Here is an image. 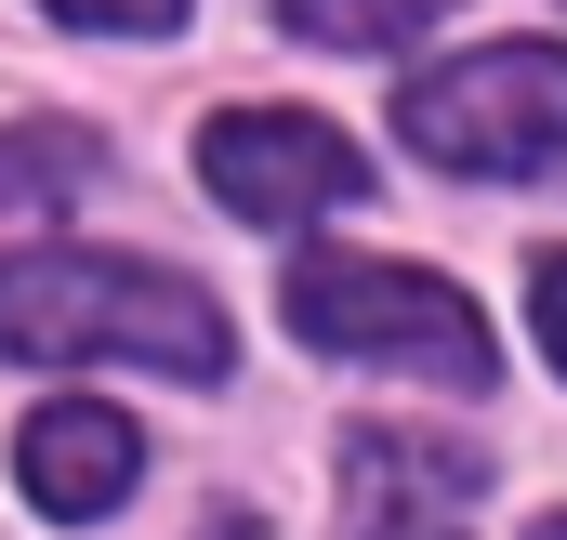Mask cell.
Segmentation results:
<instances>
[{"mask_svg":"<svg viewBox=\"0 0 567 540\" xmlns=\"http://www.w3.org/2000/svg\"><path fill=\"white\" fill-rule=\"evenodd\" d=\"M0 356L27 370H93V356H133L172 383H225V303L172 264L133 251H13L0 264Z\"/></svg>","mask_w":567,"mask_h":540,"instance_id":"1","label":"cell"},{"mask_svg":"<svg viewBox=\"0 0 567 540\" xmlns=\"http://www.w3.org/2000/svg\"><path fill=\"white\" fill-rule=\"evenodd\" d=\"M290 343H317V356H370V370H423V383H488L502 370V343H488V316L423 264H357V251H303L290 264Z\"/></svg>","mask_w":567,"mask_h":540,"instance_id":"2","label":"cell"},{"mask_svg":"<svg viewBox=\"0 0 567 540\" xmlns=\"http://www.w3.org/2000/svg\"><path fill=\"white\" fill-rule=\"evenodd\" d=\"M396 133L435 172H542V158H567V53L555 40L449 53L396 93Z\"/></svg>","mask_w":567,"mask_h":540,"instance_id":"3","label":"cell"},{"mask_svg":"<svg viewBox=\"0 0 567 540\" xmlns=\"http://www.w3.org/2000/svg\"><path fill=\"white\" fill-rule=\"evenodd\" d=\"M198 185L238 225H317V211H357L370 198L357 145L330 133V120H303V106H225L198 133Z\"/></svg>","mask_w":567,"mask_h":540,"instance_id":"4","label":"cell"},{"mask_svg":"<svg viewBox=\"0 0 567 540\" xmlns=\"http://www.w3.org/2000/svg\"><path fill=\"white\" fill-rule=\"evenodd\" d=\"M13 475H27V501H40V515L93 528V515H120V501H133L145 435L120 422V408H93V396H53L27 435H13Z\"/></svg>","mask_w":567,"mask_h":540,"instance_id":"5","label":"cell"},{"mask_svg":"<svg viewBox=\"0 0 567 540\" xmlns=\"http://www.w3.org/2000/svg\"><path fill=\"white\" fill-rule=\"evenodd\" d=\"M93 185V133L80 120H13L0 133V211H53Z\"/></svg>","mask_w":567,"mask_h":540,"instance_id":"6","label":"cell"},{"mask_svg":"<svg viewBox=\"0 0 567 540\" xmlns=\"http://www.w3.org/2000/svg\"><path fill=\"white\" fill-rule=\"evenodd\" d=\"M449 0H278L290 40H330V53H410Z\"/></svg>","mask_w":567,"mask_h":540,"instance_id":"7","label":"cell"},{"mask_svg":"<svg viewBox=\"0 0 567 540\" xmlns=\"http://www.w3.org/2000/svg\"><path fill=\"white\" fill-rule=\"evenodd\" d=\"M40 13H66V27H106V40H158V27H185V0H40Z\"/></svg>","mask_w":567,"mask_h":540,"instance_id":"8","label":"cell"},{"mask_svg":"<svg viewBox=\"0 0 567 540\" xmlns=\"http://www.w3.org/2000/svg\"><path fill=\"white\" fill-rule=\"evenodd\" d=\"M528 316H542V356L567 370V251H542V264H528Z\"/></svg>","mask_w":567,"mask_h":540,"instance_id":"9","label":"cell"},{"mask_svg":"<svg viewBox=\"0 0 567 540\" xmlns=\"http://www.w3.org/2000/svg\"><path fill=\"white\" fill-rule=\"evenodd\" d=\"M212 540H265V528H251V515H212Z\"/></svg>","mask_w":567,"mask_h":540,"instance_id":"10","label":"cell"},{"mask_svg":"<svg viewBox=\"0 0 567 540\" xmlns=\"http://www.w3.org/2000/svg\"><path fill=\"white\" fill-rule=\"evenodd\" d=\"M528 540H567V515H542V528H528Z\"/></svg>","mask_w":567,"mask_h":540,"instance_id":"11","label":"cell"},{"mask_svg":"<svg viewBox=\"0 0 567 540\" xmlns=\"http://www.w3.org/2000/svg\"><path fill=\"white\" fill-rule=\"evenodd\" d=\"M410 540H435V528H410Z\"/></svg>","mask_w":567,"mask_h":540,"instance_id":"12","label":"cell"}]
</instances>
